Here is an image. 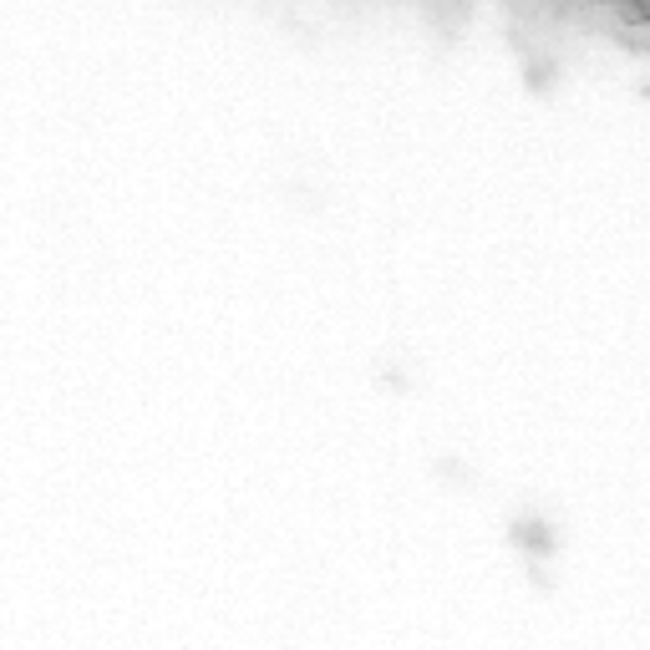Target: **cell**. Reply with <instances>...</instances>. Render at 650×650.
Returning a JSON list of instances; mask_svg holds the SVG:
<instances>
[{
  "label": "cell",
  "mask_w": 650,
  "mask_h": 650,
  "mask_svg": "<svg viewBox=\"0 0 650 650\" xmlns=\"http://www.w3.org/2000/svg\"><path fill=\"white\" fill-rule=\"evenodd\" d=\"M539 529H544L539 518H518V524H514V539L524 544V549H539V555H544V549H549V534H539Z\"/></svg>",
  "instance_id": "1"
}]
</instances>
